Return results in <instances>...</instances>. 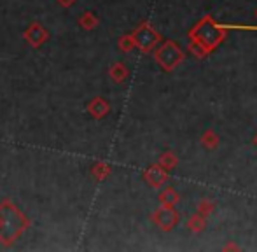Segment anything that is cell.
Segmentation results:
<instances>
[{
	"instance_id": "1",
	"label": "cell",
	"mask_w": 257,
	"mask_h": 252,
	"mask_svg": "<svg viewBox=\"0 0 257 252\" xmlns=\"http://www.w3.org/2000/svg\"><path fill=\"white\" fill-rule=\"evenodd\" d=\"M27 226V221L20 214L18 208L11 203H6L0 208V238H6L4 242H13Z\"/></svg>"
},
{
	"instance_id": "2",
	"label": "cell",
	"mask_w": 257,
	"mask_h": 252,
	"mask_svg": "<svg viewBox=\"0 0 257 252\" xmlns=\"http://www.w3.org/2000/svg\"><path fill=\"white\" fill-rule=\"evenodd\" d=\"M25 39H27L34 48H37V46H41L42 42L48 39V32H46V28H42L39 23H34L32 27H28L27 32H25Z\"/></svg>"
},
{
	"instance_id": "3",
	"label": "cell",
	"mask_w": 257,
	"mask_h": 252,
	"mask_svg": "<svg viewBox=\"0 0 257 252\" xmlns=\"http://www.w3.org/2000/svg\"><path fill=\"white\" fill-rule=\"evenodd\" d=\"M89 112H91L93 116L100 117V116H103V114L107 112V105H105V102L102 98H96L95 102L89 105Z\"/></svg>"
},
{
	"instance_id": "4",
	"label": "cell",
	"mask_w": 257,
	"mask_h": 252,
	"mask_svg": "<svg viewBox=\"0 0 257 252\" xmlns=\"http://www.w3.org/2000/svg\"><path fill=\"white\" fill-rule=\"evenodd\" d=\"M93 14H84V16L81 18V27H86V28H91L93 25H95V20H93Z\"/></svg>"
},
{
	"instance_id": "5",
	"label": "cell",
	"mask_w": 257,
	"mask_h": 252,
	"mask_svg": "<svg viewBox=\"0 0 257 252\" xmlns=\"http://www.w3.org/2000/svg\"><path fill=\"white\" fill-rule=\"evenodd\" d=\"M58 2H60L61 6L68 7V6H72V4H74V0H58Z\"/></svg>"
}]
</instances>
